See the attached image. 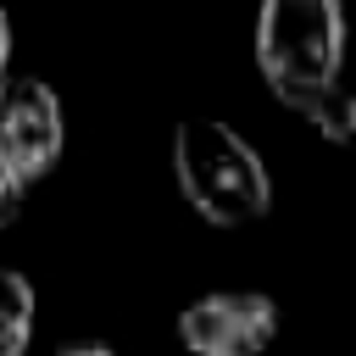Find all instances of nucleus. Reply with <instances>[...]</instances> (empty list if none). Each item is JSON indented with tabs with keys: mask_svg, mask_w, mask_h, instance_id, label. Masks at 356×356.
<instances>
[{
	"mask_svg": "<svg viewBox=\"0 0 356 356\" xmlns=\"http://www.w3.org/2000/svg\"><path fill=\"white\" fill-rule=\"evenodd\" d=\"M345 0H261L256 6V72L278 106L306 117L345 83Z\"/></svg>",
	"mask_w": 356,
	"mask_h": 356,
	"instance_id": "f257e3e1",
	"label": "nucleus"
},
{
	"mask_svg": "<svg viewBox=\"0 0 356 356\" xmlns=\"http://www.w3.org/2000/svg\"><path fill=\"white\" fill-rule=\"evenodd\" d=\"M172 178L189 211L211 228H245L273 211V172L261 150L222 117H184L172 128Z\"/></svg>",
	"mask_w": 356,
	"mask_h": 356,
	"instance_id": "f03ea898",
	"label": "nucleus"
},
{
	"mask_svg": "<svg viewBox=\"0 0 356 356\" xmlns=\"http://www.w3.org/2000/svg\"><path fill=\"white\" fill-rule=\"evenodd\" d=\"M278 339V300L267 289H211L178 312L189 356H261Z\"/></svg>",
	"mask_w": 356,
	"mask_h": 356,
	"instance_id": "7ed1b4c3",
	"label": "nucleus"
},
{
	"mask_svg": "<svg viewBox=\"0 0 356 356\" xmlns=\"http://www.w3.org/2000/svg\"><path fill=\"white\" fill-rule=\"evenodd\" d=\"M61 145H67V117L56 89L33 72H11L0 89V156L17 172V184L22 189L39 184L61 161Z\"/></svg>",
	"mask_w": 356,
	"mask_h": 356,
	"instance_id": "20e7f679",
	"label": "nucleus"
},
{
	"mask_svg": "<svg viewBox=\"0 0 356 356\" xmlns=\"http://www.w3.org/2000/svg\"><path fill=\"white\" fill-rule=\"evenodd\" d=\"M39 323V289L22 267H0V356H28Z\"/></svg>",
	"mask_w": 356,
	"mask_h": 356,
	"instance_id": "39448f33",
	"label": "nucleus"
},
{
	"mask_svg": "<svg viewBox=\"0 0 356 356\" xmlns=\"http://www.w3.org/2000/svg\"><path fill=\"white\" fill-rule=\"evenodd\" d=\"M300 122H312V134L323 139V145H356V89L350 83H339V89H328Z\"/></svg>",
	"mask_w": 356,
	"mask_h": 356,
	"instance_id": "423d86ee",
	"label": "nucleus"
},
{
	"mask_svg": "<svg viewBox=\"0 0 356 356\" xmlns=\"http://www.w3.org/2000/svg\"><path fill=\"white\" fill-rule=\"evenodd\" d=\"M22 200H28V189L17 184V172H11V167H6V156H0V228H6V222H17Z\"/></svg>",
	"mask_w": 356,
	"mask_h": 356,
	"instance_id": "0eeeda50",
	"label": "nucleus"
},
{
	"mask_svg": "<svg viewBox=\"0 0 356 356\" xmlns=\"http://www.w3.org/2000/svg\"><path fill=\"white\" fill-rule=\"evenodd\" d=\"M6 78H11V17L0 11V89H6Z\"/></svg>",
	"mask_w": 356,
	"mask_h": 356,
	"instance_id": "6e6552de",
	"label": "nucleus"
},
{
	"mask_svg": "<svg viewBox=\"0 0 356 356\" xmlns=\"http://www.w3.org/2000/svg\"><path fill=\"white\" fill-rule=\"evenodd\" d=\"M56 356H117L111 345H100V339H72V345H61Z\"/></svg>",
	"mask_w": 356,
	"mask_h": 356,
	"instance_id": "1a4fd4ad",
	"label": "nucleus"
}]
</instances>
